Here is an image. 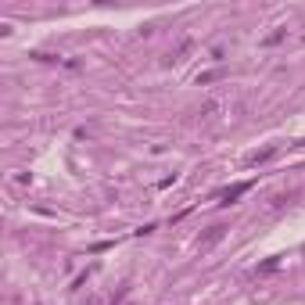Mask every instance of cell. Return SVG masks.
<instances>
[{"instance_id": "1", "label": "cell", "mask_w": 305, "mask_h": 305, "mask_svg": "<svg viewBox=\"0 0 305 305\" xmlns=\"http://www.w3.org/2000/svg\"><path fill=\"white\" fill-rule=\"evenodd\" d=\"M244 190H248V183H237L234 190H226V194H223V201H234V198H241Z\"/></svg>"}]
</instances>
